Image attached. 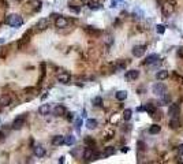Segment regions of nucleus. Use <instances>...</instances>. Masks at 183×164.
<instances>
[{"instance_id": "dca6fc26", "label": "nucleus", "mask_w": 183, "mask_h": 164, "mask_svg": "<svg viewBox=\"0 0 183 164\" xmlns=\"http://www.w3.org/2000/svg\"><path fill=\"white\" fill-rule=\"evenodd\" d=\"M179 126H180L179 118H171V120H170V129L176 130V129H179Z\"/></svg>"}, {"instance_id": "7c9ffc66", "label": "nucleus", "mask_w": 183, "mask_h": 164, "mask_svg": "<svg viewBox=\"0 0 183 164\" xmlns=\"http://www.w3.org/2000/svg\"><path fill=\"white\" fill-rule=\"evenodd\" d=\"M81 126H82V119H81V118H78V119L75 120V129L78 130V131L81 130Z\"/></svg>"}, {"instance_id": "f257e3e1", "label": "nucleus", "mask_w": 183, "mask_h": 164, "mask_svg": "<svg viewBox=\"0 0 183 164\" xmlns=\"http://www.w3.org/2000/svg\"><path fill=\"white\" fill-rule=\"evenodd\" d=\"M7 25H10L11 28H19V26H22V23H23V19L21 18L19 15H16V14H11V15L7 16Z\"/></svg>"}, {"instance_id": "7ed1b4c3", "label": "nucleus", "mask_w": 183, "mask_h": 164, "mask_svg": "<svg viewBox=\"0 0 183 164\" xmlns=\"http://www.w3.org/2000/svg\"><path fill=\"white\" fill-rule=\"evenodd\" d=\"M174 7H175V4L170 3V1H165V3L161 6V12H163V15L167 18V16H170L174 12Z\"/></svg>"}, {"instance_id": "c756f323", "label": "nucleus", "mask_w": 183, "mask_h": 164, "mask_svg": "<svg viewBox=\"0 0 183 164\" xmlns=\"http://www.w3.org/2000/svg\"><path fill=\"white\" fill-rule=\"evenodd\" d=\"M93 104H94L96 107H100V105L103 104V99H101V97H94V99H93Z\"/></svg>"}, {"instance_id": "c85d7f7f", "label": "nucleus", "mask_w": 183, "mask_h": 164, "mask_svg": "<svg viewBox=\"0 0 183 164\" xmlns=\"http://www.w3.org/2000/svg\"><path fill=\"white\" fill-rule=\"evenodd\" d=\"M156 32L159 33V34H163V33L165 32V26H164V25H157V26H156Z\"/></svg>"}, {"instance_id": "bb28decb", "label": "nucleus", "mask_w": 183, "mask_h": 164, "mask_svg": "<svg viewBox=\"0 0 183 164\" xmlns=\"http://www.w3.org/2000/svg\"><path fill=\"white\" fill-rule=\"evenodd\" d=\"M131 114H133V111H131L130 108L124 109V112H123V119H124V120H130V119H131Z\"/></svg>"}, {"instance_id": "f3484780", "label": "nucleus", "mask_w": 183, "mask_h": 164, "mask_svg": "<svg viewBox=\"0 0 183 164\" xmlns=\"http://www.w3.org/2000/svg\"><path fill=\"white\" fill-rule=\"evenodd\" d=\"M66 114V108H64L63 105H56L55 108H53V115L56 116H62Z\"/></svg>"}, {"instance_id": "ddd939ff", "label": "nucleus", "mask_w": 183, "mask_h": 164, "mask_svg": "<svg viewBox=\"0 0 183 164\" xmlns=\"http://www.w3.org/2000/svg\"><path fill=\"white\" fill-rule=\"evenodd\" d=\"M168 71L167 70H160V71L156 72V80L157 81H164V80H167L168 78Z\"/></svg>"}, {"instance_id": "9d476101", "label": "nucleus", "mask_w": 183, "mask_h": 164, "mask_svg": "<svg viewBox=\"0 0 183 164\" xmlns=\"http://www.w3.org/2000/svg\"><path fill=\"white\" fill-rule=\"evenodd\" d=\"M157 62H160V55H157V53H152V55H149L146 58L145 64H155V63H157Z\"/></svg>"}, {"instance_id": "9b49d317", "label": "nucleus", "mask_w": 183, "mask_h": 164, "mask_svg": "<svg viewBox=\"0 0 183 164\" xmlns=\"http://www.w3.org/2000/svg\"><path fill=\"white\" fill-rule=\"evenodd\" d=\"M138 77H139L138 70H130V71L126 72V80L127 81H135Z\"/></svg>"}, {"instance_id": "6e6552de", "label": "nucleus", "mask_w": 183, "mask_h": 164, "mask_svg": "<svg viewBox=\"0 0 183 164\" xmlns=\"http://www.w3.org/2000/svg\"><path fill=\"white\" fill-rule=\"evenodd\" d=\"M67 25H68V21L64 18V16H57L55 21V26L56 28H59V29H63V28H67Z\"/></svg>"}, {"instance_id": "6ab92c4d", "label": "nucleus", "mask_w": 183, "mask_h": 164, "mask_svg": "<svg viewBox=\"0 0 183 164\" xmlns=\"http://www.w3.org/2000/svg\"><path fill=\"white\" fill-rule=\"evenodd\" d=\"M115 97H116V100L123 101L127 99V92H126V90H119V92L115 93Z\"/></svg>"}, {"instance_id": "473e14b6", "label": "nucleus", "mask_w": 183, "mask_h": 164, "mask_svg": "<svg viewBox=\"0 0 183 164\" xmlns=\"http://www.w3.org/2000/svg\"><path fill=\"white\" fill-rule=\"evenodd\" d=\"M137 146H138L139 151H145V144H143L142 141H138V144H137Z\"/></svg>"}, {"instance_id": "20e7f679", "label": "nucleus", "mask_w": 183, "mask_h": 164, "mask_svg": "<svg viewBox=\"0 0 183 164\" xmlns=\"http://www.w3.org/2000/svg\"><path fill=\"white\" fill-rule=\"evenodd\" d=\"M56 78H57V81L62 82V84H70V81H71V75H70L67 71H63V70L57 72Z\"/></svg>"}, {"instance_id": "b1692460", "label": "nucleus", "mask_w": 183, "mask_h": 164, "mask_svg": "<svg viewBox=\"0 0 183 164\" xmlns=\"http://www.w3.org/2000/svg\"><path fill=\"white\" fill-rule=\"evenodd\" d=\"M160 130H161V126H159V124H152L149 127V133L150 134H159Z\"/></svg>"}, {"instance_id": "1a4fd4ad", "label": "nucleus", "mask_w": 183, "mask_h": 164, "mask_svg": "<svg viewBox=\"0 0 183 164\" xmlns=\"http://www.w3.org/2000/svg\"><path fill=\"white\" fill-rule=\"evenodd\" d=\"M48 26H49V19H47V18H41V19L36 23L37 30H45Z\"/></svg>"}, {"instance_id": "f03ea898", "label": "nucleus", "mask_w": 183, "mask_h": 164, "mask_svg": "<svg viewBox=\"0 0 183 164\" xmlns=\"http://www.w3.org/2000/svg\"><path fill=\"white\" fill-rule=\"evenodd\" d=\"M152 92L155 93L156 96H163V94H165V92H167V86L163 84V82H157V84L153 85V88H152Z\"/></svg>"}, {"instance_id": "0eeeda50", "label": "nucleus", "mask_w": 183, "mask_h": 164, "mask_svg": "<svg viewBox=\"0 0 183 164\" xmlns=\"http://www.w3.org/2000/svg\"><path fill=\"white\" fill-rule=\"evenodd\" d=\"M23 126H25V115L18 116V118L12 122V129H14V130H21Z\"/></svg>"}, {"instance_id": "2f4dec72", "label": "nucleus", "mask_w": 183, "mask_h": 164, "mask_svg": "<svg viewBox=\"0 0 183 164\" xmlns=\"http://www.w3.org/2000/svg\"><path fill=\"white\" fill-rule=\"evenodd\" d=\"M104 41H105V44L111 45V44H112V41H113V38H112L111 36H107V37H105V38H104Z\"/></svg>"}, {"instance_id": "4be33fe9", "label": "nucleus", "mask_w": 183, "mask_h": 164, "mask_svg": "<svg viewBox=\"0 0 183 164\" xmlns=\"http://www.w3.org/2000/svg\"><path fill=\"white\" fill-rule=\"evenodd\" d=\"M97 120L96 119H88L86 120V127L89 129V130H93V129H96L97 127Z\"/></svg>"}, {"instance_id": "39448f33", "label": "nucleus", "mask_w": 183, "mask_h": 164, "mask_svg": "<svg viewBox=\"0 0 183 164\" xmlns=\"http://www.w3.org/2000/svg\"><path fill=\"white\" fill-rule=\"evenodd\" d=\"M180 114V107L179 104H170V108H168V115L171 118H178Z\"/></svg>"}, {"instance_id": "4c0bfd02", "label": "nucleus", "mask_w": 183, "mask_h": 164, "mask_svg": "<svg viewBox=\"0 0 183 164\" xmlns=\"http://www.w3.org/2000/svg\"><path fill=\"white\" fill-rule=\"evenodd\" d=\"M4 138H6V136H4V133H1V131H0V142H1V141H4Z\"/></svg>"}, {"instance_id": "2eb2a0df", "label": "nucleus", "mask_w": 183, "mask_h": 164, "mask_svg": "<svg viewBox=\"0 0 183 164\" xmlns=\"http://www.w3.org/2000/svg\"><path fill=\"white\" fill-rule=\"evenodd\" d=\"M38 112H40V115H43V116L48 115V114L51 112V105L49 104H43L40 108H38Z\"/></svg>"}, {"instance_id": "f8f14e48", "label": "nucleus", "mask_w": 183, "mask_h": 164, "mask_svg": "<svg viewBox=\"0 0 183 164\" xmlns=\"http://www.w3.org/2000/svg\"><path fill=\"white\" fill-rule=\"evenodd\" d=\"M33 152H34V155H36L37 157H44L45 156V148H43L41 145H36L34 146V149H33Z\"/></svg>"}, {"instance_id": "423d86ee", "label": "nucleus", "mask_w": 183, "mask_h": 164, "mask_svg": "<svg viewBox=\"0 0 183 164\" xmlns=\"http://www.w3.org/2000/svg\"><path fill=\"white\" fill-rule=\"evenodd\" d=\"M133 55L135 56V58H142L146 52V47L145 45H135L134 48H133Z\"/></svg>"}, {"instance_id": "72a5a7b5", "label": "nucleus", "mask_w": 183, "mask_h": 164, "mask_svg": "<svg viewBox=\"0 0 183 164\" xmlns=\"http://www.w3.org/2000/svg\"><path fill=\"white\" fill-rule=\"evenodd\" d=\"M67 119L68 120H74V112H68V114H67Z\"/></svg>"}, {"instance_id": "aec40b11", "label": "nucleus", "mask_w": 183, "mask_h": 164, "mask_svg": "<svg viewBox=\"0 0 183 164\" xmlns=\"http://www.w3.org/2000/svg\"><path fill=\"white\" fill-rule=\"evenodd\" d=\"M64 144L67 145V146H71V145L75 144V137L71 136V134H68V136L64 137Z\"/></svg>"}, {"instance_id": "c9c22d12", "label": "nucleus", "mask_w": 183, "mask_h": 164, "mask_svg": "<svg viewBox=\"0 0 183 164\" xmlns=\"http://www.w3.org/2000/svg\"><path fill=\"white\" fill-rule=\"evenodd\" d=\"M178 56H179V58H183V48H179V51H178Z\"/></svg>"}, {"instance_id": "58836bf2", "label": "nucleus", "mask_w": 183, "mask_h": 164, "mask_svg": "<svg viewBox=\"0 0 183 164\" xmlns=\"http://www.w3.org/2000/svg\"><path fill=\"white\" fill-rule=\"evenodd\" d=\"M122 152H123V153L128 152V148H127V146H124V148H123V149H122Z\"/></svg>"}, {"instance_id": "ea45409f", "label": "nucleus", "mask_w": 183, "mask_h": 164, "mask_svg": "<svg viewBox=\"0 0 183 164\" xmlns=\"http://www.w3.org/2000/svg\"><path fill=\"white\" fill-rule=\"evenodd\" d=\"M170 3H172V4H176V0H168Z\"/></svg>"}, {"instance_id": "393cba45", "label": "nucleus", "mask_w": 183, "mask_h": 164, "mask_svg": "<svg viewBox=\"0 0 183 164\" xmlns=\"http://www.w3.org/2000/svg\"><path fill=\"white\" fill-rule=\"evenodd\" d=\"M89 8H90L92 11H97V10L101 8V4H100L99 1H90V3H89Z\"/></svg>"}, {"instance_id": "a19ab883", "label": "nucleus", "mask_w": 183, "mask_h": 164, "mask_svg": "<svg viewBox=\"0 0 183 164\" xmlns=\"http://www.w3.org/2000/svg\"><path fill=\"white\" fill-rule=\"evenodd\" d=\"M82 1H84V3H88V4H89V3L92 1V0H82Z\"/></svg>"}, {"instance_id": "5701e85b", "label": "nucleus", "mask_w": 183, "mask_h": 164, "mask_svg": "<svg viewBox=\"0 0 183 164\" xmlns=\"http://www.w3.org/2000/svg\"><path fill=\"white\" fill-rule=\"evenodd\" d=\"M10 103H11L10 96H1V99H0V105L1 107H7V105H10Z\"/></svg>"}, {"instance_id": "cd10ccee", "label": "nucleus", "mask_w": 183, "mask_h": 164, "mask_svg": "<svg viewBox=\"0 0 183 164\" xmlns=\"http://www.w3.org/2000/svg\"><path fill=\"white\" fill-rule=\"evenodd\" d=\"M30 3L34 6V8H36L37 11L41 10V0H30Z\"/></svg>"}, {"instance_id": "412c9836", "label": "nucleus", "mask_w": 183, "mask_h": 164, "mask_svg": "<svg viewBox=\"0 0 183 164\" xmlns=\"http://www.w3.org/2000/svg\"><path fill=\"white\" fill-rule=\"evenodd\" d=\"M115 153H116V149L113 148V146H108V148H105V151H104L103 157H109V156H112V155H115Z\"/></svg>"}, {"instance_id": "f704fd0d", "label": "nucleus", "mask_w": 183, "mask_h": 164, "mask_svg": "<svg viewBox=\"0 0 183 164\" xmlns=\"http://www.w3.org/2000/svg\"><path fill=\"white\" fill-rule=\"evenodd\" d=\"M178 153H179V155H183V145H179V146H178Z\"/></svg>"}, {"instance_id": "e433bc0d", "label": "nucleus", "mask_w": 183, "mask_h": 164, "mask_svg": "<svg viewBox=\"0 0 183 164\" xmlns=\"http://www.w3.org/2000/svg\"><path fill=\"white\" fill-rule=\"evenodd\" d=\"M116 3H118V0H112V1H111V7L112 8L116 7Z\"/></svg>"}, {"instance_id": "a211bd4d", "label": "nucleus", "mask_w": 183, "mask_h": 164, "mask_svg": "<svg viewBox=\"0 0 183 164\" xmlns=\"http://www.w3.org/2000/svg\"><path fill=\"white\" fill-rule=\"evenodd\" d=\"M171 104V96L170 94H163L161 99H160V105H170Z\"/></svg>"}, {"instance_id": "4468645a", "label": "nucleus", "mask_w": 183, "mask_h": 164, "mask_svg": "<svg viewBox=\"0 0 183 164\" xmlns=\"http://www.w3.org/2000/svg\"><path fill=\"white\" fill-rule=\"evenodd\" d=\"M64 144V137L63 136H55L52 138V145L55 146H60V145Z\"/></svg>"}, {"instance_id": "a878e982", "label": "nucleus", "mask_w": 183, "mask_h": 164, "mask_svg": "<svg viewBox=\"0 0 183 164\" xmlns=\"http://www.w3.org/2000/svg\"><path fill=\"white\" fill-rule=\"evenodd\" d=\"M145 111L149 114V115H155V112H156V108L153 107V104H149L148 103L146 105H145Z\"/></svg>"}]
</instances>
